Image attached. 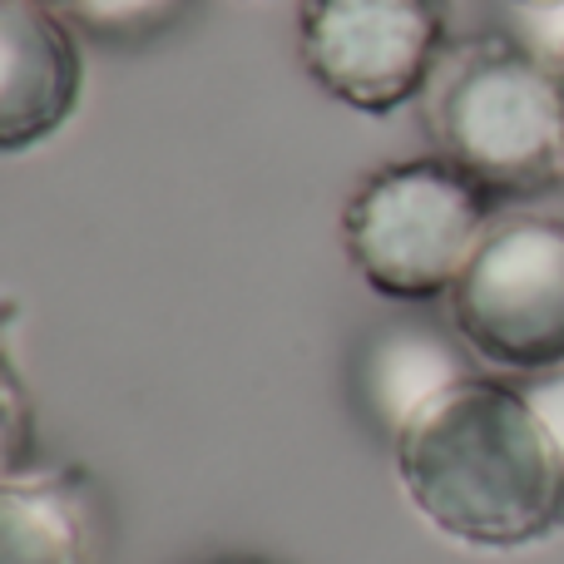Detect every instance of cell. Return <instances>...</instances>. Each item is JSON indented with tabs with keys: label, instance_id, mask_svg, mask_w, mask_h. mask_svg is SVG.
<instances>
[{
	"label": "cell",
	"instance_id": "obj_1",
	"mask_svg": "<svg viewBox=\"0 0 564 564\" xmlns=\"http://www.w3.org/2000/svg\"><path fill=\"white\" fill-rule=\"evenodd\" d=\"M401 496L466 550H525L564 530V470L525 387L466 377L391 436Z\"/></svg>",
	"mask_w": 564,
	"mask_h": 564
},
{
	"label": "cell",
	"instance_id": "obj_2",
	"mask_svg": "<svg viewBox=\"0 0 564 564\" xmlns=\"http://www.w3.org/2000/svg\"><path fill=\"white\" fill-rule=\"evenodd\" d=\"M436 154L506 198H535L564 178L555 65L510 35L446 45L426 85Z\"/></svg>",
	"mask_w": 564,
	"mask_h": 564
},
{
	"label": "cell",
	"instance_id": "obj_3",
	"mask_svg": "<svg viewBox=\"0 0 564 564\" xmlns=\"http://www.w3.org/2000/svg\"><path fill=\"white\" fill-rule=\"evenodd\" d=\"M500 218V198L451 159H401L371 169L341 208L351 268L387 302L446 297L466 258Z\"/></svg>",
	"mask_w": 564,
	"mask_h": 564
},
{
	"label": "cell",
	"instance_id": "obj_4",
	"mask_svg": "<svg viewBox=\"0 0 564 564\" xmlns=\"http://www.w3.org/2000/svg\"><path fill=\"white\" fill-rule=\"evenodd\" d=\"M470 357L516 377L564 367V218L500 214L446 292Z\"/></svg>",
	"mask_w": 564,
	"mask_h": 564
},
{
	"label": "cell",
	"instance_id": "obj_5",
	"mask_svg": "<svg viewBox=\"0 0 564 564\" xmlns=\"http://www.w3.org/2000/svg\"><path fill=\"white\" fill-rule=\"evenodd\" d=\"M446 45L441 0H302L297 15V55L312 85L371 119L426 95Z\"/></svg>",
	"mask_w": 564,
	"mask_h": 564
},
{
	"label": "cell",
	"instance_id": "obj_6",
	"mask_svg": "<svg viewBox=\"0 0 564 564\" xmlns=\"http://www.w3.org/2000/svg\"><path fill=\"white\" fill-rule=\"evenodd\" d=\"M85 95L79 30L35 0H0V154L55 139Z\"/></svg>",
	"mask_w": 564,
	"mask_h": 564
},
{
	"label": "cell",
	"instance_id": "obj_7",
	"mask_svg": "<svg viewBox=\"0 0 564 564\" xmlns=\"http://www.w3.org/2000/svg\"><path fill=\"white\" fill-rule=\"evenodd\" d=\"M466 357L470 351L456 327H436L426 317H391L387 327H377L357 357V391L371 426L391 441L441 391L476 377Z\"/></svg>",
	"mask_w": 564,
	"mask_h": 564
},
{
	"label": "cell",
	"instance_id": "obj_8",
	"mask_svg": "<svg viewBox=\"0 0 564 564\" xmlns=\"http://www.w3.org/2000/svg\"><path fill=\"white\" fill-rule=\"evenodd\" d=\"M0 564H95L85 500L59 476L0 480Z\"/></svg>",
	"mask_w": 564,
	"mask_h": 564
},
{
	"label": "cell",
	"instance_id": "obj_9",
	"mask_svg": "<svg viewBox=\"0 0 564 564\" xmlns=\"http://www.w3.org/2000/svg\"><path fill=\"white\" fill-rule=\"evenodd\" d=\"M35 6L55 10L59 20L95 40H144L174 25L188 10V0H35Z\"/></svg>",
	"mask_w": 564,
	"mask_h": 564
},
{
	"label": "cell",
	"instance_id": "obj_10",
	"mask_svg": "<svg viewBox=\"0 0 564 564\" xmlns=\"http://www.w3.org/2000/svg\"><path fill=\"white\" fill-rule=\"evenodd\" d=\"M35 456V416L20 367L10 357V307L0 302V480H15L30 470Z\"/></svg>",
	"mask_w": 564,
	"mask_h": 564
},
{
	"label": "cell",
	"instance_id": "obj_11",
	"mask_svg": "<svg viewBox=\"0 0 564 564\" xmlns=\"http://www.w3.org/2000/svg\"><path fill=\"white\" fill-rule=\"evenodd\" d=\"M520 387H525L530 406H535L540 426H545L550 446H555V456H560V470H564V367H550V371H540V377H525Z\"/></svg>",
	"mask_w": 564,
	"mask_h": 564
},
{
	"label": "cell",
	"instance_id": "obj_12",
	"mask_svg": "<svg viewBox=\"0 0 564 564\" xmlns=\"http://www.w3.org/2000/svg\"><path fill=\"white\" fill-rule=\"evenodd\" d=\"M545 59L555 65V85H560V129H564V40H560V45H550V50H545Z\"/></svg>",
	"mask_w": 564,
	"mask_h": 564
},
{
	"label": "cell",
	"instance_id": "obj_13",
	"mask_svg": "<svg viewBox=\"0 0 564 564\" xmlns=\"http://www.w3.org/2000/svg\"><path fill=\"white\" fill-rule=\"evenodd\" d=\"M510 6L530 10V15H550V10H564V0H510Z\"/></svg>",
	"mask_w": 564,
	"mask_h": 564
},
{
	"label": "cell",
	"instance_id": "obj_14",
	"mask_svg": "<svg viewBox=\"0 0 564 564\" xmlns=\"http://www.w3.org/2000/svg\"><path fill=\"white\" fill-rule=\"evenodd\" d=\"M214 564H268V560H214Z\"/></svg>",
	"mask_w": 564,
	"mask_h": 564
}]
</instances>
